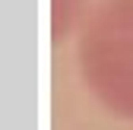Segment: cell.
<instances>
[{"label": "cell", "mask_w": 133, "mask_h": 130, "mask_svg": "<svg viewBox=\"0 0 133 130\" xmlns=\"http://www.w3.org/2000/svg\"><path fill=\"white\" fill-rule=\"evenodd\" d=\"M82 13V0H54V38L66 35Z\"/></svg>", "instance_id": "obj_2"}, {"label": "cell", "mask_w": 133, "mask_h": 130, "mask_svg": "<svg viewBox=\"0 0 133 130\" xmlns=\"http://www.w3.org/2000/svg\"><path fill=\"white\" fill-rule=\"evenodd\" d=\"M76 60L98 105L133 121V0H98L82 16Z\"/></svg>", "instance_id": "obj_1"}]
</instances>
